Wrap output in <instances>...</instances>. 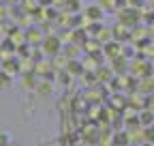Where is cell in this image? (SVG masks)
I'll return each mask as SVG.
<instances>
[{"instance_id": "cell-1", "label": "cell", "mask_w": 154, "mask_h": 146, "mask_svg": "<svg viewBox=\"0 0 154 146\" xmlns=\"http://www.w3.org/2000/svg\"><path fill=\"white\" fill-rule=\"evenodd\" d=\"M43 52H45V56H56V54H60L62 52V39L58 34H45V39L41 43Z\"/></svg>"}, {"instance_id": "cell-2", "label": "cell", "mask_w": 154, "mask_h": 146, "mask_svg": "<svg viewBox=\"0 0 154 146\" xmlns=\"http://www.w3.org/2000/svg\"><path fill=\"white\" fill-rule=\"evenodd\" d=\"M139 20H141V13H139V9L137 7H124L122 11H120V24H124V26H128V28H135L139 24Z\"/></svg>"}, {"instance_id": "cell-3", "label": "cell", "mask_w": 154, "mask_h": 146, "mask_svg": "<svg viewBox=\"0 0 154 146\" xmlns=\"http://www.w3.org/2000/svg\"><path fill=\"white\" fill-rule=\"evenodd\" d=\"M126 105L131 110H137V112H141V110L146 107V95L141 93V90H135L133 95L126 97Z\"/></svg>"}, {"instance_id": "cell-4", "label": "cell", "mask_w": 154, "mask_h": 146, "mask_svg": "<svg viewBox=\"0 0 154 146\" xmlns=\"http://www.w3.org/2000/svg\"><path fill=\"white\" fill-rule=\"evenodd\" d=\"M38 82H41V75H38L36 71H26V73H22V88H26V90H36Z\"/></svg>"}, {"instance_id": "cell-5", "label": "cell", "mask_w": 154, "mask_h": 146, "mask_svg": "<svg viewBox=\"0 0 154 146\" xmlns=\"http://www.w3.org/2000/svg\"><path fill=\"white\" fill-rule=\"evenodd\" d=\"M103 13H105V9L96 2V5H90V7H86V11H84V17L88 22H101L103 20Z\"/></svg>"}, {"instance_id": "cell-6", "label": "cell", "mask_w": 154, "mask_h": 146, "mask_svg": "<svg viewBox=\"0 0 154 146\" xmlns=\"http://www.w3.org/2000/svg\"><path fill=\"white\" fill-rule=\"evenodd\" d=\"M43 39H45V34H43V30H41V28L32 26V28H28V30H26V43H28V45L43 43Z\"/></svg>"}, {"instance_id": "cell-7", "label": "cell", "mask_w": 154, "mask_h": 146, "mask_svg": "<svg viewBox=\"0 0 154 146\" xmlns=\"http://www.w3.org/2000/svg\"><path fill=\"white\" fill-rule=\"evenodd\" d=\"M62 52H64V56H66V58H79V56H82V52H84V45H82V43H77V41H71V43H64Z\"/></svg>"}, {"instance_id": "cell-8", "label": "cell", "mask_w": 154, "mask_h": 146, "mask_svg": "<svg viewBox=\"0 0 154 146\" xmlns=\"http://www.w3.org/2000/svg\"><path fill=\"white\" fill-rule=\"evenodd\" d=\"M131 73L137 78H143V75H150V62L146 60H133L131 62Z\"/></svg>"}, {"instance_id": "cell-9", "label": "cell", "mask_w": 154, "mask_h": 146, "mask_svg": "<svg viewBox=\"0 0 154 146\" xmlns=\"http://www.w3.org/2000/svg\"><path fill=\"white\" fill-rule=\"evenodd\" d=\"M120 49H122V45H120L118 39H111V41H107V43L103 45V52H105V56H107V58L120 56Z\"/></svg>"}, {"instance_id": "cell-10", "label": "cell", "mask_w": 154, "mask_h": 146, "mask_svg": "<svg viewBox=\"0 0 154 146\" xmlns=\"http://www.w3.org/2000/svg\"><path fill=\"white\" fill-rule=\"evenodd\" d=\"M64 71H69L73 78H77V75H82V73H84V62H82L79 58H69Z\"/></svg>"}, {"instance_id": "cell-11", "label": "cell", "mask_w": 154, "mask_h": 146, "mask_svg": "<svg viewBox=\"0 0 154 146\" xmlns=\"http://www.w3.org/2000/svg\"><path fill=\"white\" fill-rule=\"evenodd\" d=\"M94 39H99V41L105 45L107 41H111V39H113V28H96Z\"/></svg>"}, {"instance_id": "cell-12", "label": "cell", "mask_w": 154, "mask_h": 146, "mask_svg": "<svg viewBox=\"0 0 154 146\" xmlns=\"http://www.w3.org/2000/svg\"><path fill=\"white\" fill-rule=\"evenodd\" d=\"M139 120H141L143 127L154 125V110H152V107H143L141 112H139Z\"/></svg>"}, {"instance_id": "cell-13", "label": "cell", "mask_w": 154, "mask_h": 146, "mask_svg": "<svg viewBox=\"0 0 154 146\" xmlns=\"http://www.w3.org/2000/svg\"><path fill=\"white\" fill-rule=\"evenodd\" d=\"M139 90L143 95H152L154 93V78H148V75H143V78H139Z\"/></svg>"}, {"instance_id": "cell-14", "label": "cell", "mask_w": 154, "mask_h": 146, "mask_svg": "<svg viewBox=\"0 0 154 146\" xmlns=\"http://www.w3.org/2000/svg\"><path fill=\"white\" fill-rule=\"evenodd\" d=\"M111 75H113V69H109V67H99V69L94 71V78L99 80V82H107Z\"/></svg>"}, {"instance_id": "cell-15", "label": "cell", "mask_w": 154, "mask_h": 146, "mask_svg": "<svg viewBox=\"0 0 154 146\" xmlns=\"http://www.w3.org/2000/svg\"><path fill=\"white\" fill-rule=\"evenodd\" d=\"M51 90H54V84H51L49 80H41V82H38V86H36V93L41 95V97L51 95Z\"/></svg>"}, {"instance_id": "cell-16", "label": "cell", "mask_w": 154, "mask_h": 146, "mask_svg": "<svg viewBox=\"0 0 154 146\" xmlns=\"http://www.w3.org/2000/svg\"><path fill=\"white\" fill-rule=\"evenodd\" d=\"M38 75H43V73H51V71H56L54 69V65H51V58L49 60H45V62H36V69H34Z\"/></svg>"}, {"instance_id": "cell-17", "label": "cell", "mask_w": 154, "mask_h": 146, "mask_svg": "<svg viewBox=\"0 0 154 146\" xmlns=\"http://www.w3.org/2000/svg\"><path fill=\"white\" fill-rule=\"evenodd\" d=\"M2 71H7L9 73V75H15V73L19 71V62L17 60H2Z\"/></svg>"}, {"instance_id": "cell-18", "label": "cell", "mask_w": 154, "mask_h": 146, "mask_svg": "<svg viewBox=\"0 0 154 146\" xmlns=\"http://www.w3.org/2000/svg\"><path fill=\"white\" fill-rule=\"evenodd\" d=\"M11 78L13 75H9L7 71H0V90H7L11 86Z\"/></svg>"}, {"instance_id": "cell-19", "label": "cell", "mask_w": 154, "mask_h": 146, "mask_svg": "<svg viewBox=\"0 0 154 146\" xmlns=\"http://www.w3.org/2000/svg\"><path fill=\"white\" fill-rule=\"evenodd\" d=\"M62 9L69 11V13H77L79 11V0H66V2L62 5Z\"/></svg>"}, {"instance_id": "cell-20", "label": "cell", "mask_w": 154, "mask_h": 146, "mask_svg": "<svg viewBox=\"0 0 154 146\" xmlns=\"http://www.w3.org/2000/svg\"><path fill=\"white\" fill-rule=\"evenodd\" d=\"M105 11H113V9H118V0H96Z\"/></svg>"}, {"instance_id": "cell-21", "label": "cell", "mask_w": 154, "mask_h": 146, "mask_svg": "<svg viewBox=\"0 0 154 146\" xmlns=\"http://www.w3.org/2000/svg\"><path fill=\"white\" fill-rule=\"evenodd\" d=\"M124 97L122 95H116V97H111V105H113V110H120V107H124Z\"/></svg>"}, {"instance_id": "cell-22", "label": "cell", "mask_w": 154, "mask_h": 146, "mask_svg": "<svg viewBox=\"0 0 154 146\" xmlns=\"http://www.w3.org/2000/svg\"><path fill=\"white\" fill-rule=\"evenodd\" d=\"M146 144H154V125L146 127Z\"/></svg>"}, {"instance_id": "cell-23", "label": "cell", "mask_w": 154, "mask_h": 146, "mask_svg": "<svg viewBox=\"0 0 154 146\" xmlns=\"http://www.w3.org/2000/svg\"><path fill=\"white\" fill-rule=\"evenodd\" d=\"M7 144H11V135L7 131H0V146H7Z\"/></svg>"}, {"instance_id": "cell-24", "label": "cell", "mask_w": 154, "mask_h": 146, "mask_svg": "<svg viewBox=\"0 0 154 146\" xmlns=\"http://www.w3.org/2000/svg\"><path fill=\"white\" fill-rule=\"evenodd\" d=\"M66 2V0H54V7H62Z\"/></svg>"}, {"instance_id": "cell-25", "label": "cell", "mask_w": 154, "mask_h": 146, "mask_svg": "<svg viewBox=\"0 0 154 146\" xmlns=\"http://www.w3.org/2000/svg\"><path fill=\"white\" fill-rule=\"evenodd\" d=\"M0 71H2V60H0Z\"/></svg>"}, {"instance_id": "cell-26", "label": "cell", "mask_w": 154, "mask_h": 146, "mask_svg": "<svg viewBox=\"0 0 154 146\" xmlns=\"http://www.w3.org/2000/svg\"><path fill=\"white\" fill-rule=\"evenodd\" d=\"M148 2H152V5H154V0H148Z\"/></svg>"}]
</instances>
